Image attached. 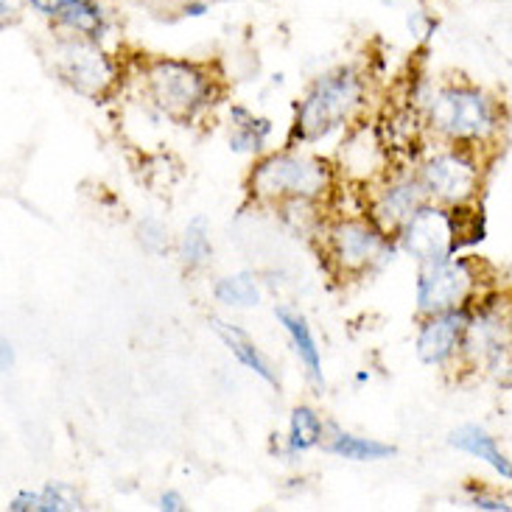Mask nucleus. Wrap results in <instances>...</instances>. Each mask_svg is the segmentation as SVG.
<instances>
[{
	"instance_id": "nucleus-1",
	"label": "nucleus",
	"mask_w": 512,
	"mask_h": 512,
	"mask_svg": "<svg viewBox=\"0 0 512 512\" xmlns=\"http://www.w3.org/2000/svg\"><path fill=\"white\" fill-rule=\"evenodd\" d=\"M429 121L454 143H485L501 129V107L479 87L454 84L431 98Z\"/></svg>"
},
{
	"instance_id": "nucleus-2",
	"label": "nucleus",
	"mask_w": 512,
	"mask_h": 512,
	"mask_svg": "<svg viewBox=\"0 0 512 512\" xmlns=\"http://www.w3.org/2000/svg\"><path fill=\"white\" fill-rule=\"evenodd\" d=\"M359 101L361 82L356 79V73L339 70L333 76L319 79L297 112L294 135L305 143L331 135L333 129H339L350 118V112L359 107Z\"/></svg>"
},
{
	"instance_id": "nucleus-3",
	"label": "nucleus",
	"mask_w": 512,
	"mask_h": 512,
	"mask_svg": "<svg viewBox=\"0 0 512 512\" xmlns=\"http://www.w3.org/2000/svg\"><path fill=\"white\" fill-rule=\"evenodd\" d=\"M149 90L154 104L171 118H194L202 107H208L213 87L205 70L191 62L160 59L149 68Z\"/></svg>"
},
{
	"instance_id": "nucleus-4",
	"label": "nucleus",
	"mask_w": 512,
	"mask_h": 512,
	"mask_svg": "<svg viewBox=\"0 0 512 512\" xmlns=\"http://www.w3.org/2000/svg\"><path fill=\"white\" fill-rule=\"evenodd\" d=\"M328 182V171L319 160L297 157V154H277L263 160L252 174V188L261 196H294V199H311L317 196Z\"/></svg>"
},
{
	"instance_id": "nucleus-5",
	"label": "nucleus",
	"mask_w": 512,
	"mask_h": 512,
	"mask_svg": "<svg viewBox=\"0 0 512 512\" xmlns=\"http://www.w3.org/2000/svg\"><path fill=\"white\" fill-rule=\"evenodd\" d=\"M471 263L448 258V261L423 266V275L417 283V305L423 314H443L451 308H462L473 291Z\"/></svg>"
},
{
	"instance_id": "nucleus-6",
	"label": "nucleus",
	"mask_w": 512,
	"mask_h": 512,
	"mask_svg": "<svg viewBox=\"0 0 512 512\" xmlns=\"http://www.w3.org/2000/svg\"><path fill=\"white\" fill-rule=\"evenodd\" d=\"M403 247L406 252L417 258L423 266L448 261L457 252L454 241V227H451V213L440 208H420L403 224Z\"/></svg>"
},
{
	"instance_id": "nucleus-7",
	"label": "nucleus",
	"mask_w": 512,
	"mask_h": 512,
	"mask_svg": "<svg viewBox=\"0 0 512 512\" xmlns=\"http://www.w3.org/2000/svg\"><path fill=\"white\" fill-rule=\"evenodd\" d=\"M479 166L468 152H443L434 154L426 168H423V185L431 196L451 202V205H462L471 202L476 191H479Z\"/></svg>"
},
{
	"instance_id": "nucleus-8",
	"label": "nucleus",
	"mask_w": 512,
	"mask_h": 512,
	"mask_svg": "<svg viewBox=\"0 0 512 512\" xmlns=\"http://www.w3.org/2000/svg\"><path fill=\"white\" fill-rule=\"evenodd\" d=\"M59 73L76 90L98 96L112 84V65L93 42L73 40L59 48Z\"/></svg>"
},
{
	"instance_id": "nucleus-9",
	"label": "nucleus",
	"mask_w": 512,
	"mask_h": 512,
	"mask_svg": "<svg viewBox=\"0 0 512 512\" xmlns=\"http://www.w3.org/2000/svg\"><path fill=\"white\" fill-rule=\"evenodd\" d=\"M468 325H471V311L465 305L429 317V322L420 328V336H417V356L426 364L448 361L462 345Z\"/></svg>"
},
{
	"instance_id": "nucleus-10",
	"label": "nucleus",
	"mask_w": 512,
	"mask_h": 512,
	"mask_svg": "<svg viewBox=\"0 0 512 512\" xmlns=\"http://www.w3.org/2000/svg\"><path fill=\"white\" fill-rule=\"evenodd\" d=\"M333 252L345 269H364L384 252V236L367 222H342L333 230Z\"/></svg>"
},
{
	"instance_id": "nucleus-11",
	"label": "nucleus",
	"mask_w": 512,
	"mask_h": 512,
	"mask_svg": "<svg viewBox=\"0 0 512 512\" xmlns=\"http://www.w3.org/2000/svg\"><path fill=\"white\" fill-rule=\"evenodd\" d=\"M45 17H54L62 26L79 31L87 40H98L107 31V17L93 0H28Z\"/></svg>"
},
{
	"instance_id": "nucleus-12",
	"label": "nucleus",
	"mask_w": 512,
	"mask_h": 512,
	"mask_svg": "<svg viewBox=\"0 0 512 512\" xmlns=\"http://www.w3.org/2000/svg\"><path fill=\"white\" fill-rule=\"evenodd\" d=\"M451 445L459 448V451H465V454H471V457L482 459L485 465H490L493 471L499 473L501 479L512 482V459L501 451L496 437H490L485 429H479V426H462V429L451 434Z\"/></svg>"
},
{
	"instance_id": "nucleus-13",
	"label": "nucleus",
	"mask_w": 512,
	"mask_h": 512,
	"mask_svg": "<svg viewBox=\"0 0 512 512\" xmlns=\"http://www.w3.org/2000/svg\"><path fill=\"white\" fill-rule=\"evenodd\" d=\"M426 185L423 182H398L392 185L387 194L381 196L378 213L387 219L389 224H406L417 210L426 208Z\"/></svg>"
},
{
	"instance_id": "nucleus-14",
	"label": "nucleus",
	"mask_w": 512,
	"mask_h": 512,
	"mask_svg": "<svg viewBox=\"0 0 512 512\" xmlns=\"http://www.w3.org/2000/svg\"><path fill=\"white\" fill-rule=\"evenodd\" d=\"M277 319H280V325H283L286 333L291 336V345L297 350L300 361L308 367L311 378H314L317 384H322V359H319L317 339H314V333L308 328V322H305L300 314L289 311V308H277Z\"/></svg>"
},
{
	"instance_id": "nucleus-15",
	"label": "nucleus",
	"mask_w": 512,
	"mask_h": 512,
	"mask_svg": "<svg viewBox=\"0 0 512 512\" xmlns=\"http://www.w3.org/2000/svg\"><path fill=\"white\" fill-rule=\"evenodd\" d=\"M9 510L14 512H62V510H82L79 493L68 485H45L34 493H20L14 496Z\"/></svg>"
},
{
	"instance_id": "nucleus-16",
	"label": "nucleus",
	"mask_w": 512,
	"mask_h": 512,
	"mask_svg": "<svg viewBox=\"0 0 512 512\" xmlns=\"http://www.w3.org/2000/svg\"><path fill=\"white\" fill-rule=\"evenodd\" d=\"M216 331H219V336H222L224 342H227V347L233 350V356H236V359L241 361L244 367H250L252 373L261 375L266 384L277 387V375H275V370H272V364L263 359L261 350L252 345L244 333L236 331V328H230V325H224V322H216Z\"/></svg>"
},
{
	"instance_id": "nucleus-17",
	"label": "nucleus",
	"mask_w": 512,
	"mask_h": 512,
	"mask_svg": "<svg viewBox=\"0 0 512 512\" xmlns=\"http://www.w3.org/2000/svg\"><path fill=\"white\" fill-rule=\"evenodd\" d=\"M328 451L342 459H353V462H375V459H387L395 454L392 445L375 443V440L356 437V434H342V431L328 443Z\"/></svg>"
},
{
	"instance_id": "nucleus-18",
	"label": "nucleus",
	"mask_w": 512,
	"mask_h": 512,
	"mask_svg": "<svg viewBox=\"0 0 512 512\" xmlns=\"http://www.w3.org/2000/svg\"><path fill=\"white\" fill-rule=\"evenodd\" d=\"M322 440V420L314 415V409L308 406H297L291 412L289 423V451L291 454H300V451H308Z\"/></svg>"
},
{
	"instance_id": "nucleus-19",
	"label": "nucleus",
	"mask_w": 512,
	"mask_h": 512,
	"mask_svg": "<svg viewBox=\"0 0 512 512\" xmlns=\"http://www.w3.org/2000/svg\"><path fill=\"white\" fill-rule=\"evenodd\" d=\"M216 300L224 305H233V308H252L261 300V291H258V283L252 275H233L222 277L216 283Z\"/></svg>"
},
{
	"instance_id": "nucleus-20",
	"label": "nucleus",
	"mask_w": 512,
	"mask_h": 512,
	"mask_svg": "<svg viewBox=\"0 0 512 512\" xmlns=\"http://www.w3.org/2000/svg\"><path fill=\"white\" fill-rule=\"evenodd\" d=\"M448 213H451L457 250L465 247V244H476V241L485 238V216H482V210H473L468 208V202H462V205H454V210H448Z\"/></svg>"
},
{
	"instance_id": "nucleus-21",
	"label": "nucleus",
	"mask_w": 512,
	"mask_h": 512,
	"mask_svg": "<svg viewBox=\"0 0 512 512\" xmlns=\"http://www.w3.org/2000/svg\"><path fill=\"white\" fill-rule=\"evenodd\" d=\"M210 258V236H208V224L199 216L194 222L185 227V236H182V261L185 266H202V263Z\"/></svg>"
},
{
	"instance_id": "nucleus-22",
	"label": "nucleus",
	"mask_w": 512,
	"mask_h": 512,
	"mask_svg": "<svg viewBox=\"0 0 512 512\" xmlns=\"http://www.w3.org/2000/svg\"><path fill=\"white\" fill-rule=\"evenodd\" d=\"M233 121L238 126V135L233 138V146L236 149H258L263 143V138L269 135V124L266 121H255L250 112L236 107L233 110Z\"/></svg>"
},
{
	"instance_id": "nucleus-23",
	"label": "nucleus",
	"mask_w": 512,
	"mask_h": 512,
	"mask_svg": "<svg viewBox=\"0 0 512 512\" xmlns=\"http://www.w3.org/2000/svg\"><path fill=\"white\" fill-rule=\"evenodd\" d=\"M471 507L473 510H487V512H510L512 504L501 496H493L487 490H476L471 496Z\"/></svg>"
},
{
	"instance_id": "nucleus-24",
	"label": "nucleus",
	"mask_w": 512,
	"mask_h": 512,
	"mask_svg": "<svg viewBox=\"0 0 512 512\" xmlns=\"http://www.w3.org/2000/svg\"><path fill=\"white\" fill-rule=\"evenodd\" d=\"M140 238H143V244L149 247V250L160 252L166 247V236H163V227L154 222H146L140 227Z\"/></svg>"
},
{
	"instance_id": "nucleus-25",
	"label": "nucleus",
	"mask_w": 512,
	"mask_h": 512,
	"mask_svg": "<svg viewBox=\"0 0 512 512\" xmlns=\"http://www.w3.org/2000/svg\"><path fill=\"white\" fill-rule=\"evenodd\" d=\"M160 510H168V512L185 510V504H182V496H177V493H166V496L160 499Z\"/></svg>"
},
{
	"instance_id": "nucleus-26",
	"label": "nucleus",
	"mask_w": 512,
	"mask_h": 512,
	"mask_svg": "<svg viewBox=\"0 0 512 512\" xmlns=\"http://www.w3.org/2000/svg\"><path fill=\"white\" fill-rule=\"evenodd\" d=\"M9 367H12V345L3 342V370H9Z\"/></svg>"
}]
</instances>
